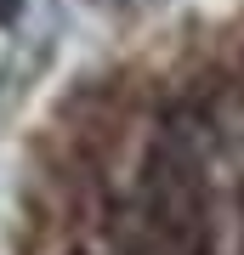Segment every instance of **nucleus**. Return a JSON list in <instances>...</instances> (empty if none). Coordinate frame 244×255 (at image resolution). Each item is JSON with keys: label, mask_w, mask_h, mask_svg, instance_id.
Returning a JSON list of instances; mask_svg holds the SVG:
<instances>
[{"label": "nucleus", "mask_w": 244, "mask_h": 255, "mask_svg": "<svg viewBox=\"0 0 244 255\" xmlns=\"http://www.w3.org/2000/svg\"><path fill=\"white\" fill-rule=\"evenodd\" d=\"M68 255H91V250H68Z\"/></svg>", "instance_id": "7ed1b4c3"}, {"label": "nucleus", "mask_w": 244, "mask_h": 255, "mask_svg": "<svg viewBox=\"0 0 244 255\" xmlns=\"http://www.w3.org/2000/svg\"><path fill=\"white\" fill-rule=\"evenodd\" d=\"M23 17V0H0V23H17Z\"/></svg>", "instance_id": "f03ea898"}, {"label": "nucleus", "mask_w": 244, "mask_h": 255, "mask_svg": "<svg viewBox=\"0 0 244 255\" xmlns=\"http://www.w3.org/2000/svg\"><path fill=\"white\" fill-rule=\"evenodd\" d=\"M136 204H142V227L159 244V255H210V199L199 159L176 136L148 147L142 176H136Z\"/></svg>", "instance_id": "f257e3e1"}]
</instances>
